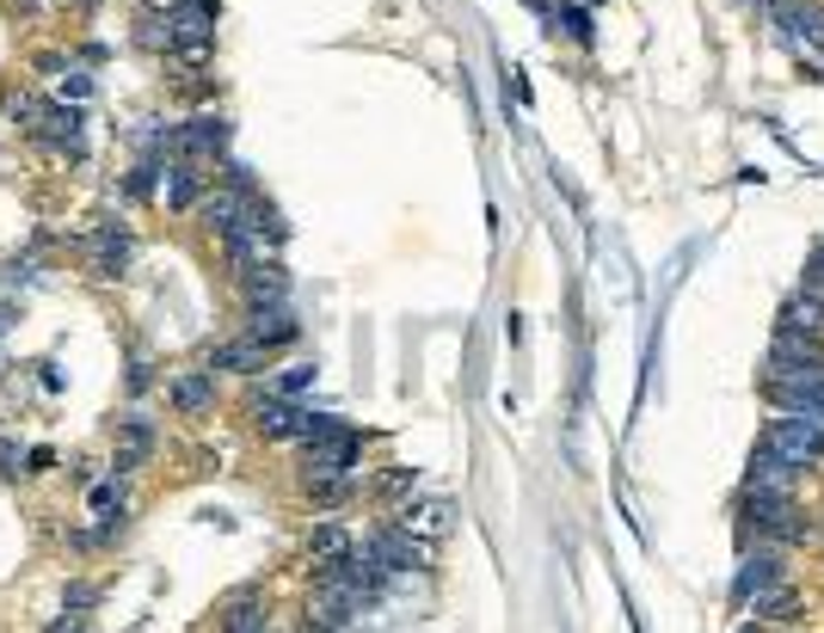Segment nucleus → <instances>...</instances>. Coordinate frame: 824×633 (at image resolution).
<instances>
[{
	"instance_id": "obj_1",
	"label": "nucleus",
	"mask_w": 824,
	"mask_h": 633,
	"mask_svg": "<svg viewBox=\"0 0 824 633\" xmlns=\"http://www.w3.org/2000/svg\"><path fill=\"white\" fill-rule=\"evenodd\" d=\"M13 123H26L50 154H68V160L87 154V118L74 105H43V99L26 93V99H13Z\"/></svg>"
},
{
	"instance_id": "obj_2",
	"label": "nucleus",
	"mask_w": 824,
	"mask_h": 633,
	"mask_svg": "<svg viewBox=\"0 0 824 633\" xmlns=\"http://www.w3.org/2000/svg\"><path fill=\"white\" fill-rule=\"evenodd\" d=\"M167 31H173L179 62L210 68V56H215V0H173V7H167Z\"/></svg>"
},
{
	"instance_id": "obj_3",
	"label": "nucleus",
	"mask_w": 824,
	"mask_h": 633,
	"mask_svg": "<svg viewBox=\"0 0 824 633\" xmlns=\"http://www.w3.org/2000/svg\"><path fill=\"white\" fill-rule=\"evenodd\" d=\"M757 449H770V455H782V462H794V468H812V462H824V424L800 419V412H782V419L763 424Z\"/></svg>"
},
{
	"instance_id": "obj_4",
	"label": "nucleus",
	"mask_w": 824,
	"mask_h": 633,
	"mask_svg": "<svg viewBox=\"0 0 824 633\" xmlns=\"http://www.w3.org/2000/svg\"><path fill=\"white\" fill-rule=\"evenodd\" d=\"M358 455H363V436L339 424V431H326V436H314V443H308L302 480H308V486H326V480H351Z\"/></svg>"
},
{
	"instance_id": "obj_5",
	"label": "nucleus",
	"mask_w": 824,
	"mask_h": 633,
	"mask_svg": "<svg viewBox=\"0 0 824 633\" xmlns=\"http://www.w3.org/2000/svg\"><path fill=\"white\" fill-rule=\"evenodd\" d=\"M358 554L370 560V566H382V572H419V566H431V547H425V541H412L400 523L370 529V535L358 541Z\"/></svg>"
},
{
	"instance_id": "obj_6",
	"label": "nucleus",
	"mask_w": 824,
	"mask_h": 633,
	"mask_svg": "<svg viewBox=\"0 0 824 633\" xmlns=\"http://www.w3.org/2000/svg\"><path fill=\"white\" fill-rule=\"evenodd\" d=\"M745 523L757 529V535H775V541H806L812 535L787 492H745Z\"/></svg>"
},
{
	"instance_id": "obj_7",
	"label": "nucleus",
	"mask_w": 824,
	"mask_h": 633,
	"mask_svg": "<svg viewBox=\"0 0 824 633\" xmlns=\"http://www.w3.org/2000/svg\"><path fill=\"white\" fill-rule=\"evenodd\" d=\"M763 375H824V344H818V332L782 326V332H775V351H770V370H763Z\"/></svg>"
},
{
	"instance_id": "obj_8",
	"label": "nucleus",
	"mask_w": 824,
	"mask_h": 633,
	"mask_svg": "<svg viewBox=\"0 0 824 633\" xmlns=\"http://www.w3.org/2000/svg\"><path fill=\"white\" fill-rule=\"evenodd\" d=\"M80 247H87V271H93V278H123V264H130L135 240H130V228L99 222V228H87V234H80Z\"/></svg>"
},
{
	"instance_id": "obj_9",
	"label": "nucleus",
	"mask_w": 824,
	"mask_h": 633,
	"mask_svg": "<svg viewBox=\"0 0 824 633\" xmlns=\"http://www.w3.org/2000/svg\"><path fill=\"white\" fill-rule=\"evenodd\" d=\"M763 394L782 412H800V419L824 424V375H763Z\"/></svg>"
},
{
	"instance_id": "obj_10",
	"label": "nucleus",
	"mask_w": 824,
	"mask_h": 633,
	"mask_svg": "<svg viewBox=\"0 0 824 633\" xmlns=\"http://www.w3.org/2000/svg\"><path fill=\"white\" fill-rule=\"evenodd\" d=\"M222 148H228V123L215 118V111H198L191 123H179V130H173V154L191 160V167H198V160H215Z\"/></svg>"
},
{
	"instance_id": "obj_11",
	"label": "nucleus",
	"mask_w": 824,
	"mask_h": 633,
	"mask_svg": "<svg viewBox=\"0 0 824 633\" xmlns=\"http://www.w3.org/2000/svg\"><path fill=\"white\" fill-rule=\"evenodd\" d=\"M394 523L406 529L412 541H425V547H438V541L455 529V504H450V499H419V504H406V511H400Z\"/></svg>"
},
{
	"instance_id": "obj_12",
	"label": "nucleus",
	"mask_w": 824,
	"mask_h": 633,
	"mask_svg": "<svg viewBox=\"0 0 824 633\" xmlns=\"http://www.w3.org/2000/svg\"><path fill=\"white\" fill-rule=\"evenodd\" d=\"M148 455H154V419H142V412L118 419V455H111V474H135Z\"/></svg>"
},
{
	"instance_id": "obj_13",
	"label": "nucleus",
	"mask_w": 824,
	"mask_h": 633,
	"mask_svg": "<svg viewBox=\"0 0 824 633\" xmlns=\"http://www.w3.org/2000/svg\"><path fill=\"white\" fill-rule=\"evenodd\" d=\"M295 332H302V320H295L283 302H253V314H247V339H253V344H265V351L290 344Z\"/></svg>"
},
{
	"instance_id": "obj_14",
	"label": "nucleus",
	"mask_w": 824,
	"mask_h": 633,
	"mask_svg": "<svg viewBox=\"0 0 824 633\" xmlns=\"http://www.w3.org/2000/svg\"><path fill=\"white\" fill-rule=\"evenodd\" d=\"M167 400H173V412L198 419V412H210V406H215V375H210V370H185V375H173Z\"/></svg>"
},
{
	"instance_id": "obj_15",
	"label": "nucleus",
	"mask_w": 824,
	"mask_h": 633,
	"mask_svg": "<svg viewBox=\"0 0 824 633\" xmlns=\"http://www.w3.org/2000/svg\"><path fill=\"white\" fill-rule=\"evenodd\" d=\"M302 412H308V406H295V400H283V394H253V424H259L265 436H278V443H283V436H295Z\"/></svg>"
},
{
	"instance_id": "obj_16",
	"label": "nucleus",
	"mask_w": 824,
	"mask_h": 633,
	"mask_svg": "<svg viewBox=\"0 0 824 633\" xmlns=\"http://www.w3.org/2000/svg\"><path fill=\"white\" fill-rule=\"evenodd\" d=\"M770 584H782V560L775 554H745L738 560V579H732V603H751V596L770 591Z\"/></svg>"
},
{
	"instance_id": "obj_17",
	"label": "nucleus",
	"mask_w": 824,
	"mask_h": 633,
	"mask_svg": "<svg viewBox=\"0 0 824 633\" xmlns=\"http://www.w3.org/2000/svg\"><path fill=\"white\" fill-rule=\"evenodd\" d=\"M794 462L770 455V449H751V474H745V492H794Z\"/></svg>"
},
{
	"instance_id": "obj_18",
	"label": "nucleus",
	"mask_w": 824,
	"mask_h": 633,
	"mask_svg": "<svg viewBox=\"0 0 824 633\" xmlns=\"http://www.w3.org/2000/svg\"><path fill=\"white\" fill-rule=\"evenodd\" d=\"M203 191V172L191 167V160H173V167H160V198H167V210H191Z\"/></svg>"
},
{
	"instance_id": "obj_19",
	"label": "nucleus",
	"mask_w": 824,
	"mask_h": 633,
	"mask_svg": "<svg viewBox=\"0 0 824 633\" xmlns=\"http://www.w3.org/2000/svg\"><path fill=\"white\" fill-rule=\"evenodd\" d=\"M240 283H247V302H283V295H290V278H283L278 259L247 264V271H240Z\"/></svg>"
},
{
	"instance_id": "obj_20",
	"label": "nucleus",
	"mask_w": 824,
	"mask_h": 633,
	"mask_svg": "<svg viewBox=\"0 0 824 633\" xmlns=\"http://www.w3.org/2000/svg\"><path fill=\"white\" fill-rule=\"evenodd\" d=\"M215 370H240V375L265 370V344H253V339H228V344H215V351H210V375H215Z\"/></svg>"
},
{
	"instance_id": "obj_21",
	"label": "nucleus",
	"mask_w": 824,
	"mask_h": 633,
	"mask_svg": "<svg viewBox=\"0 0 824 633\" xmlns=\"http://www.w3.org/2000/svg\"><path fill=\"white\" fill-rule=\"evenodd\" d=\"M87 516H93L99 529H118L123 523V474L99 480V486L87 492Z\"/></svg>"
},
{
	"instance_id": "obj_22",
	"label": "nucleus",
	"mask_w": 824,
	"mask_h": 633,
	"mask_svg": "<svg viewBox=\"0 0 824 633\" xmlns=\"http://www.w3.org/2000/svg\"><path fill=\"white\" fill-rule=\"evenodd\" d=\"M358 541L345 535L339 523H320V529H308V554H314V566H326V560H345Z\"/></svg>"
},
{
	"instance_id": "obj_23",
	"label": "nucleus",
	"mask_w": 824,
	"mask_h": 633,
	"mask_svg": "<svg viewBox=\"0 0 824 633\" xmlns=\"http://www.w3.org/2000/svg\"><path fill=\"white\" fill-rule=\"evenodd\" d=\"M222 633H271L265 603H259V596H234V603L222 609Z\"/></svg>"
},
{
	"instance_id": "obj_24",
	"label": "nucleus",
	"mask_w": 824,
	"mask_h": 633,
	"mask_svg": "<svg viewBox=\"0 0 824 633\" xmlns=\"http://www.w3.org/2000/svg\"><path fill=\"white\" fill-rule=\"evenodd\" d=\"M745 609H757V621H794V609H800V596L787 591V584H770V591H757Z\"/></svg>"
},
{
	"instance_id": "obj_25",
	"label": "nucleus",
	"mask_w": 824,
	"mask_h": 633,
	"mask_svg": "<svg viewBox=\"0 0 824 633\" xmlns=\"http://www.w3.org/2000/svg\"><path fill=\"white\" fill-rule=\"evenodd\" d=\"M782 326H794V332H824V295H794V302L782 308Z\"/></svg>"
},
{
	"instance_id": "obj_26",
	"label": "nucleus",
	"mask_w": 824,
	"mask_h": 633,
	"mask_svg": "<svg viewBox=\"0 0 824 633\" xmlns=\"http://www.w3.org/2000/svg\"><path fill=\"white\" fill-rule=\"evenodd\" d=\"M308 388H314V363H290V370H278V382H271L265 394L295 400V394H308Z\"/></svg>"
},
{
	"instance_id": "obj_27",
	"label": "nucleus",
	"mask_w": 824,
	"mask_h": 633,
	"mask_svg": "<svg viewBox=\"0 0 824 633\" xmlns=\"http://www.w3.org/2000/svg\"><path fill=\"white\" fill-rule=\"evenodd\" d=\"M554 26L566 31L572 43H591V38H597V26H591V13H585V7H560V13H554Z\"/></svg>"
},
{
	"instance_id": "obj_28",
	"label": "nucleus",
	"mask_w": 824,
	"mask_h": 633,
	"mask_svg": "<svg viewBox=\"0 0 824 633\" xmlns=\"http://www.w3.org/2000/svg\"><path fill=\"white\" fill-rule=\"evenodd\" d=\"M412 480H419V468H388V474L375 480V492H382V499H400V492H412Z\"/></svg>"
},
{
	"instance_id": "obj_29",
	"label": "nucleus",
	"mask_w": 824,
	"mask_h": 633,
	"mask_svg": "<svg viewBox=\"0 0 824 633\" xmlns=\"http://www.w3.org/2000/svg\"><path fill=\"white\" fill-rule=\"evenodd\" d=\"M62 99H68V105H80V99H93V74H80V68L68 62V74H62Z\"/></svg>"
},
{
	"instance_id": "obj_30",
	"label": "nucleus",
	"mask_w": 824,
	"mask_h": 633,
	"mask_svg": "<svg viewBox=\"0 0 824 633\" xmlns=\"http://www.w3.org/2000/svg\"><path fill=\"white\" fill-rule=\"evenodd\" d=\"M19 462H26V455H19V443H13V436H0V480L26 474V468H19Z\"/></svg>"
},
{
	"instance_id": "obj_31",
	"label": "nucleus",
	"mask_w": 824,
	"mask_h": 633,
	"mask_svg": "<svg viewBox=\"0 0 824 633\" xmlns=\"http://www.w3.org/2000/svg\"><path fill=\"white\" fill-rule=\"evenodd\" d=\"M806 295H824V247L806 259Z\"/></svg>"
},
{
	"instance_id": "obj_32",
	"label": "nucleus",
	"mask_w": 824,
	"mask_h": 633,
	"mask_svg": "<svg viewBox=\"0 0 824 633\" xmlns=\"http://www.w3.org/2000/svg\"><path fill=\"white\" fill-rule=\"evenodd\" d=\"M50 462H56L50 449H26V474H43V468H50Z\"/></svg>"
},
{
	"instance_id": "obj_33",
	"label": "nucleus",
	"mask_w": 824,
	"mask_h": 633,
	"mask_svg": "<svg viewBox=\"0 0 824 633\" xmlns=\"http://www.w3.org/2000/svg\"><path fill=\"white\" fill-rule=\"evenodd\" d=\"M93 596H99L93 584H74V591H68V609H87V603H93Z\"/></svg>"
},
{
	"instance_id": "obj_34",
	"label": "nucleus",
	"mask_w": 824,
	"mask_h": 633,
	"mask_svg": "<svg viewBox=\"0 0 824 633\" xmlns=\"http://www.w3.org/2000/svg\"><path fill=\"white\" fill-rule=\"evenodd\" d=\"M50 633H87V627H80V621H74V615H62V621H56V627H50Z\"/></svg>"
},
{
	"instance_id": "obj_35",
	"label": "nucleus",
	"mask_w": 824,
	"mask_h": 633,
	"mask_svg": "<svg viewBox=\"0 0 824 633\" xmlns=\"http://www.w3.org/2000/svg\"><path fill=\"white\" fill-rule=\"evenodd\" d=\"M13 326V302H0V332Z\"/></svg>"
},
{
	"instance_id": "obj_36",
	"label": "nucleus",
	"mask_w": 824,
	"mask_h": 633,
	"mask_svg": "<svg viewBox=\"0 0 824 633\" xmlns=\"http://www.w3.org/2000/svg\"><path fill=\"white\" fill-rule=\"evenodd\" d=\"M148 7H173V0H148Z\"/></svg>"
},
{
	"instance_id": "obj_37",
	"label": "nucleus",
	"mask_w": 824,
	"mask_h": 633,
	"mask_svg": "<svg viewBox=\"0 0 824 633\" xmlns=\"http://www.w3.org/2000/svg\"><path fill=\"white\" fill-rule=\"evenodd\" d=\"M738 7H763V0H738Z\"/></svg>"
},
{
	"instance_id": "obj_38",
	"label": "nucleus",
	"mask_w": 824,
	"mask_h": 633,
	"mask_svg": "<svg viewBox=\"0 0 824 633\" xmlns=\"http://www.w3.org/2000/svg\"><path fill=\"white\" fill-rule=\"evenodd\" d=\"M738 633H763V627H738Z\"/></svg>"
}]
</instances>
